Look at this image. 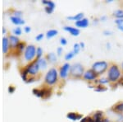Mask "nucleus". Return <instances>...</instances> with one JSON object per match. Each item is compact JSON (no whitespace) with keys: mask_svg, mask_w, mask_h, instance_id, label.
Masks as SVG:
<instances>
[{"mask_svg":"<svg viewBox=\"0 0 123 122\" xmlns=\"http://www.w3.org/2000/svg\"><path fill=\"white\" fill-rule=\"evenodd\" d=\"M122 73L120 66L116 64H111L107 71V78L108 79L111 84H116L120 81Z\"/></svg>","mask_w":123,"mask_h":122,"instance_id":"obj_1","label":"nucleus"},{"mask_svg":"<svg viewBox=\"0 0 123 122\" xmlns=\"http://www.w3.org/2000/svg\"><path fill=\"white\" fill-rule=\"evenodd\" d=\"M109 65H110L108 64V62L105 60L95 61L91 65V69L98 76H100L105 73H107V71H108L109 68Z\"/></svg>","mask_w":123,"mask_h":122,"instance_id":"obj_2","label":"nucleus"},{"mask_svg":"<svg viewBox=\"0 0 123 122\" xmlns=\"http://www.w3.org/2000/svg\"><path fill=\"white\" fill-rule=\"evenodd\" d=\"M85 68L80 63H74L71 66L70 70V77L74 79H82L83 74L85 73Z\"/></svg>","mask_w":123,"mask_h":122,"instance_id":"obj_3","label":"nucleus"},{"mask_svg":"<svg viewBox=\"0 0 123 122\" xmlns=\"http://www.w3.org/2000/svg\"><path fill=\"white\" fill-rule=\"evenodd\" d=\"M58 71L56 68H51L46 73L44 76V83L49 86H53L57 83L58 80Z\"/></svg>","mask_w":123,"mask_h":122,"instance_id":"obj_4","label":"nucleus"},{"mask_svg":"<svg viewBox=\"0 0 123 122\" xmlns=\"http://www.w3.org/2000/svg\"><path fill=\"white\" fill-rule=\"evenodd\" d=\"M36 56V47L34 45H29L24 51V59L27 62H32Z\"/></svg>","mask_w":123,"mask_h":122,"instance_id":"obj_5","label":"nucleus"},{"mask_svg":"<svg viewBox=\"0 0 123 122\" xmlns=\"http://www.w3.org/2000/svg\"><path fill=\"white\" fill-rule=\"evenodd\" d=\"M25 69H26L28 74L31 75V77H35V75H37V73H39V70L40 69L38 65V62H37V59L33 60L32 62L29 63L28 65L25 67Z\"/></svg>","mask_w":123,"mask_h":122,"instance_id":"obj_6","label":"nucleus"},{"mask_svg":"<svg viewBox=\"0 0 123 122\" xmlns=\"http://www.w3.org/2000/svg\"><path fill=\"white\" fill-rule=\"evenodd\" d=\"M32 93L39 98H48L51 96V90L49 87H44V88H34L32 90Z\"/></svg>","mask_w":123,"mask_h":122,"instance_id":"obj_7","label":"nucleus"},{"mask_svg":"<svg viewBox=\"0 0 123 122\" xmlns=\"http://www.w3.org/2000/svg\"><path fill=\"white\" fill-rule=\"evenodd\" d=\"M71 66V65H70L69 63H65L59 68L58 74H59V77H60L62 79H63V80L66 79L68 78V76L70 75Z\"/></svg>","mask_w":123,"mask_h":122,"instance_id":"obj_8","label":"nucleus"},{"mask_svg":"<svg viewBox=\"0 0 123 122\" xmlns=\"http://www.w3.org/2000/svg\"><path fill=\"white\" fill-rule=\"evenodd\" d=\"M82 79L86 82L94 83V82L98 79V76L91 69H86V70L85 71Z\"/></svg>","mask_w":123,"mask_h":122,"instance_id":"obj_9","label":"nucleus"},{"mask_svg":"<svg viewBox=\"0 0 123 122\" xmlns=\"http://www.w3.org/2000/svg\"><path fill=\"white\" fill-rule=\"evenodd\" d=\"M63 30L65 31L69 32V34H71L72 36H78L80 34V29L77 28V27H73L71 26H64L63 27Z\"/></svg>","mask_w":123,"mask_h":122,"instance_id":"obj_10","label":"nucleus"},{"mask_svg":"<svg viewBox=\"0 0 123 122\" xmlns=\"http://www.w3.org/2000/svg\"><path fill=\"white\" fill-rule=\"evenodd\" d=\"M67 118L72 121H80L83 117V115L80 113L78 112H73V111H71V112H68L67 114Z\"/></svg>","mask_w":123,"mask_h":122,"instance_id":"obj_11","label":"nucleus"},{"mask_svg":"<svg viewBox=\"0 0 123 122\" xmlns=\"http://www.w3.org/2000/svg\"><path fill=\"white\" fill-rule=\"evenodd\" d=\"M75 25L77 28H86V27H89L90 25V21H89L88 18L86 17H84L83 19L80 20V21H77V22H75Z\"/></svg>","mask_w":123,"mask_h":122,"instance_id":"obj_12","label":"nucleus"},{"mask_svg":"<svg viewBox=\"0 0 123 122\" xmlns=\"http://www.w3.org/2000/svg\"><path fill=\"white\" fill-rule=\"evenodd\" d=\"M91 116H92L93 120L94 121V122H101V121H102V120L105 117L104 111H99V110H98V111H95L92 114V115H91Z\"/></svg>","mask_w":123,"mask_h":122,"instance_id":"obj_13","label":"nucleus"},{"mask_svg":"<svg viewBox=\"0 0 123 122\" xmlns=\"http://www.w3.org/2000/svg\"><path fill=\"white\" fill-rule=\"evenodd\" d=\"M112 111H113L114 113H116L117 115V114L123 113V101H118V102H117L113 107H112Z\"/></svg>","mask_w":123,"mask_h":122,"instance_id":"obj_14","label":"nucleus"},{"mask_svg":"<svg viewBox=\"0 0 123 122\" xmlns=\"http://www.w3.org/2000/svg\"><path fill=\"white\" fill-rule=\"evenodd\" d=\"M8 40H9V45L12 48H17V45H18V44L20 43L19 38L17 36H13V35L9 36Z\"/></svg>","mask_w":123,"mask_h":122,"instance_id":"obj_15","label":"nucleus"},{"mask_svg":"<svg viewBox=\"0 0 123 122\" xmlns=\"http://www.w3.org/2000/svg\"><path fill=\"white\" fill-rule=\"evenodd\" d=\"M45 59H46L47 61L50 64H55V63H57V55L55 53H53V52H50V53L48 54L46 56H45Z\"/></svg>","mask_w":123,"mask_h":122,"instance_id":"obj_16","label":"nucleus"},{"mask_svg":"<svg viewBox=\"0 0 123 122\" xmlns=\"http://www.w3.org/2000/svg\"><path fill=\"white\" fill-rule=\"evenodd\" d=\"M85 17V15L83 13H79L77 14H75L73 16H68L67 17V20H70V21H75V22H77V21H80V20L83 19Z\"/></svg>","mask_w":123,"mask_h":122,"instance_id":"obj_17","label":"nucleus"},{"mask_svg":"<svg viewBox=\"0 0 123 122\" xmlns=\"http://www.w3.org/2000/svg\"><path fill=\"white\" fill-rule=\"evenodd\" d=\"M110 82H109L108 79L107 77H102V78H98V79L94 83V85H102L104 86L106 84H109Z\"/></svg>","mask_w":123,"mask_h":122,"instance_id":"obj_18","label":"nucleus"},{"mask_svg":"<svg viewBox=\"0 0 123 122\" xmlns=\"http://www.w3.org/2000/svg\"><path fill=\"white\" fill-rule=\"evenodd\" d=\"M37 62H38V65H39V69H40L44 70V69H47L48 63H49V62L47 61V59H45V58H40V59H37Z\"/></svg>","mask_w":123,"mask_h":122,"instance_id":"obj_19","label":"nucleus"},{"mask_svg":"<svg viewBox=\"0 0 123 122\" xmlns=\"http://www.w3.org/2000/svg\"><path fill=\"white\" fill-rule=\"evenodd\" d=\"M11 21L13 24H15V25H17V26L25 24V21H24L21 17H14V16L11 17Z\"/></svg>","mask_w":123,"mask_h":122,"instance_id":"obj_20","label":"nucleus"},{"mask_svg":"<svg viewBox=\"0 0 123 122\" xmlns=\"http://www.w3.org/2000/svg\"><path fill=\"white\" fill-rule=\"evenodd\" d=\"M9 40L7 37H3V53H7V50L9 49Z\"/></svg>","mask_w":123,"mask_h":122,"instance_id":"obj_21","label":"nucleus"},{"mask_svg":"<svg viewBox=\"0 0 123 122\" xmlns=\"http://www.w3.org/2000/svg\"><path fill=\"white\" fill-rule=\"evenodd\" d=\"M58 33L57 30L56 29H51V30H49V31L46 32V38L47 39H51V38L56 36Z\"/></svg>","mask_w":123,"mask_h":122,"instance_id":"obj_22","label":"nucleus"},{"mask_svg":"<svg viewBox=\"0 0 123 122\" xmlns=\"http://www.w3.org/2000/svg\"><path fill=\"white\" fill-rule=\"evenodd\" d=\"M113 16L116 17V19H123V9L120 8L114 11Z\"/></svg>","mask_w":123,"mask_h":122,"instance_id":"obj_23","label":"nucleus"},{"mask_svg":"<svg viewBox=\"0 0 123 122\" xmlns=\"http://www.w3.org/2000/svg\"><path fill=\"white\" fill-rule=\"evenodd\" d=\"M94 90L95 92H98V93H104V92L108 91V87H106L105 86H102V85H96Z\"/></svg>","mask_w":123,"mask_h":122,"instance_id":"obj_24","label":"nucleus"},{"mask_svg":"<svg viewBox=\"0 0 123 122\" xmlns=\"http://www.w3.org/2000/svg\"><path fill=\"white\" fill-rule=\"evenodd\" d=\"M21 76L23 81H25V82L27 81V79H28V73H27L26 69H25V68L21 69Z\"/></svg>","mask_w":123,"mask_h":122,"instance_id":"obj_25","label":"nucleus"},{"mask_svg":"<svg viewBox=\"0 0 123 122\" xmlns=\"http://www.w3.org/2000/svg\"><path fill=\"white\" fill-rule=\"evenodd\" d=\"M81 48L80 46V44L79 43H75L74 45H73V50H72V52L75 54V55H78L79 53H80Z\"/></svg>","mask_w":123,"mask_h":122,"instance_id":"obj_26","label":"nucleus"},{"mask_svg":"<svg viewBox=\"0 0 123 122\" xmlns=\"http://www.w3.org/2000/svg\"><path fill=\"white\" fill-rule=\"evenodd\" d=\"M74 57H75V54L73 53L72 50H71V51L68 52V53H67L66 55H65L64 59H65V60L69 61V60H71V59H72Z\"/></svg>","mask_w":123,"mask_h":122,"instance_id":"obj_27","label":"nucleus"},{"mask_svg":"<svg viewBox=\"0 0 123 122\" xmlns=\"http://www.w3.org/2000/svg\"><path fill=\"white\" fill-rule=\"evenodd\" d=\"M42 3H43V4L48 6V7H53V8H55V7H56L55 3H53V1H49V0H43Z\"/></svg>","mask_w":123,"mask_h":122,"instance_id":"obj_28","label":"nucleus"},{"mask_svg":"<svg viewBox=\"0 0 123 122\" xmlns=\"http://www.w3.org/2000/svg\"><path fill=\"white\" fill-rule=\"evenodd\" d=\"M25 48H26V46H25V42H20L18 44V45H17V49L18 50L19 52H22L23 50L25 51Z\"/></svg>","mask_w":123,"mask_h":122,"instance_id":"obj_29","label":"nucleus"},{"mask_svg":"<svg viewBox=\"0 0 123 122\" xmlns=\"http://www.w3.org/2000/svg\"><path fill=\"white\" fill-rule=\"evenodd\" d=\"M43 55V50L41 47H37L36 48V59H40L42 58Z\"/></svg>","mask_w":123,"mask_h":122,"instance_id":"obj_30","label":"nucleus"},{"mask_svg":"<svg viewBox=\"0 0 123 122\" xmlns=\"http://www.w3.org/2000/svg\"><path fill=\"white\" fill-rule=\"evenodd\" d=\"M80 122H94V121L93 120L91 115H87V116L83 117L80 121Z\"/></svg>","mask_w":123,"mask_h":122,"instance_id":"obj_31","label":"nucleus"},{"mask_svg":"<svg viewBox=\"0 0 123 122\" xmlns=\"http://www.w3.org/2000/svg\"><path fill=\"white\" fill-rule=\"evenodd\" d=\"M12 32H13V34H15L16 36H17L21 35V33H22V30H21V27H16V28H14L12 30Z\"/></svg>","mask_w":123,"mask_h":122,"instance_id":"obj_32","label":"nucleus"},{"mask_svg":"<svg viewBox=\"0 0 123 122\" xmlns=\"http://www.w3.org/2000/svg\"><path fill=\"white\" fill-rule=\"evenodd\" d=\"M44 10H45V12H46V13H48V14H51V13H53V11H54V8L46 6V7H44Z\"/></svg>","mask_w":123,"mask_h":122,"instance_id":"obj_33","label":"nucleus"},{"mask_svg":"<svg viewBox=\"0 0 123 122\" xmlns=\"http://www.w3.org/2000/svg\"><path fill=\"white\" fill-rule=\"evenodd\" d=\"M114 22L117 27L118 26H122L123 25V19H115Z\"/></svg>","mask_w":123,"mask_h":122,"instance_id":"obj_34","label":"nucleus"},{"mask_svg":"<svg viewBox=\"0 0 123 122\" xmlns=\"http://www.w3.org/2000/svg\"><path fill=\"white\" fill-rule=\"evenodd\" d=\"M103 34H104V36H110L112 35V32L111 31H108V30H104L103 31Z\"/></svg>","mask_w":123,"mask_h":122,"instance_id":"obj_35","label":"nucleus"},{"mask_svg":"<svg viewBox=\"0 0 123 122\" xmlns=\"http://www.w3.org/2000/svg\"><path fill=\"white\" fill-rule=\"evenodd\" d=\"M60 44L62 45H66L67 44V40L65 37H61L60 38Z\"/></svg>","mask_w":123,"mask_h":122,"instance_id":"obj_36","label":"nucleus"},{"mask_svg":"<svg viewBox=\"0 0 123 122\" xmlns=\"http://www.w3.org/2000/svg\"><path fill=\"white\" fill-rule=\"evenodd\" d=\"M63 52V48L62 47H57V56H61Z\"/></svg>","mask_w":123,"mask_h":122,"instance_id":"obj_37","label":"nucleus"},{"mask_svg":"<svg viewBox=\"0 0 123 122\" xmlns=\"http://www.w3.org/2000/svg\"><path fill=\"white\" fill-rule=\"evenodd\" d=\"M43 36H43V33L38 34V35H37L36 36H35V40H36L37 41H41V40L43 39Z\"/></svg>","mask_w":123,"mask_h":122,"instance_id":"obj_38","label":"nucleus"},{"mask_svg":"<svg viewBox=\"0 0 123 122\" xmlns=\"http://www.w3.org/2000/svg\"><path fill=\"white\" fill-rule=\"evenodd\" d=\"M117 122H123V113L117 114Z\"/></svg>","mask_w":123,"mask_h":122,"instance_id":"obj_39","label":"nucleus"},{"mask_svg":"<svg viewBox=\"0 0 123 122\" xmlns=\"http://www.w3.org/2000/svg\"><path fill=\"white\" fill-rule=\"evenodd\" d=\"M15 87H13V86H9L8 88H7V91H8L9 93H13L15 92Z\"/></svg>","mask_w":123,"mask_h":122,"instance_id":"obj_40","label":"nucleus"},{"mask_svg":"<svg viewBox=\"0 0 123 122\" xmlns=\"http://www.w3.org/2000/svg\"><path fill=\"white\" fill-rule=\"evenodd\" d=\"M22 16V13L21 11H16L14 13V17H21Z\"/></svg>","mask_w":123,"mask_h":122,"instance_id":"obj_41","label":"nucleus"},{"mask_svg":"<svg viewBox=\"0 0 123 122\" xmlns=\"http://www.w3.org/2000/svg\"><path fill=\"white\" fill-rule=\"evenodd\" d=\"M35 77H30L28 78V79H27V81L25 82L26 83H33V82H35Z\"/></svg>","mask_w":123,"mask_h":122,"instance_id":"obj_42","label":"nucleus"},{"mask_svg":"<svg viewBox=\"0 0 123 122\" xmlns=\"http://www.w3.org/2000/svg\"><path fill=\"white\" fill-rule=\"evenodd\" d=\"M31 31V28L30 27H24V31H25V33H30Z\"/></svg>","mask_w":123,"mask_h":122,"instance_id":"obj_43","label":"nucleus"},{"mask_svg":"<svg viewBox=\"0 0 123 122\" xmlns=\"http://www.w3.org/2000/svg\"><path fill=\"white\" fill-rule=\"evenodd\" d=\"M99 21H100V22H106V21H107V16H106V15L101 16L100 18H99Z\"/></svg>","mask_w":123,"mask_h":122,"instance_id":"obj_44","label":"nucleus"},{"mask_svg":"<svg viewBox=\"0 0 123 122\" xmlns=\"http://www.w3.org/2000/svg\"><path fill=\"white\" fill-rule=\"evenodd\" d=\"M99 19H98V18H95L93 20V25H95V26H97L98 24V22H99Z\"/></svg>","mask_w":123,"mask_h":122,"instance_id":"obj_45","label":"nucleus"},{"mask_svg":"<svg viewBox=\"0 0 123 122\" xmlns=\"http://www.w3.org/2000/svg\"><path fill=\"white\" fill-rule=\"evenodd\" d=\"M111 48H112V45H111V43L110 42H107L106 43V49L107 50H111Z\"/></svg>","mask_w":123,"mask_h":122,"instance_id":"obj_46","label":"nucleus"},{"mask_svg":"<svg viewBox=\"0 0 123 122\" xmlns=\"http://www.w3.org/2000/svg\"><path fill=\"white\" fill-rule=\"evenodd\" d=\"M80 48L81 49H85V42H83V41H80Z\"/></svg>","mask_w":123,"mask_h":122,"instance_id":"obj_47","label":"nucleus"},{"mask_svg":"<svg viewBox=\"0 0 123 122\" xmlns=\"http://www.w3.org/2000/svg\"><path fill=\"white\" fill-rule=\"evenodd\" d=\"M117 29H118V30H120V31H122V32H123V25H122V26H118V27H117Z\"/></svg>","mask_w":123,"mask_h":122,"instance_id":"obj_48","label":"nucleus"},{"mask_svg":"<svg viewBox=\"0 0 123 122\" xmlns=\"http://www.w3.org/2000/svg\"><path fill=\"white\" fill-rule=\"evenodd\" d=\"M114 0H106V3H112Z\"/></svg>","mask_w":123,"mask_h":122,"instance_id":"obj_49","label":"nucleus"},{"mask_svg":"<svg viewBox=\"0 0 123 122\" xmlns=\"http://www.w3.org/2000/svg\"><path fill=\"white\" fill-rule=\"evenodd\" d=\"M121 69H122V73H123V62L122 63V65H121Z\"/></svg>","mask_w":123,"mask_h":122,"instance_id":"obj_50","label":"nucleus"},{"mask_svg":"<svg viewBox=\"0 0 123 122\" xmlns=\"http://www.w3.org/2000/svg\"><path fill=\"white\" fill-rule=\"evenodd\" d=\"M3 34H5V33H6V29H5V27H3Z\"/></svg>","mask_w":123,"mask_h":122,"instance_id":"obj_51","label":"nucleus"},{"mask_svg":"<svg viewBox=\"0 0 123 122\" xmlns=\"http://www.w3.org/2000/svg\"><path fill=\"white\" fill-rule=\"evenodd\" d=\"M120 80H122V81H123V73H122V78H121V79Z\"/></svg>","mask_w":123,"mask_h":122,"instance_id":"obj_52","label":"nucleus"}]
</instances>
